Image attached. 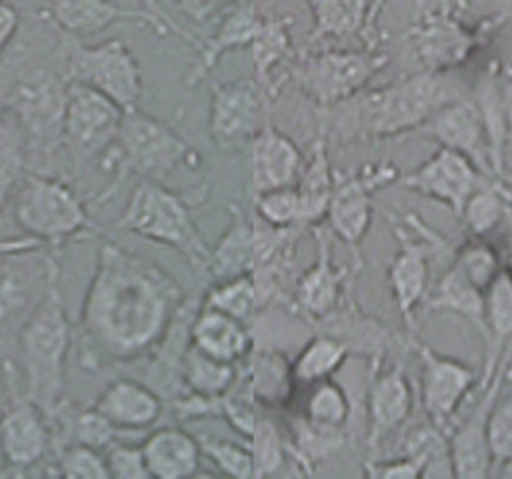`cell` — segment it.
<instances>
[{
    "label": "cell",
    "mask_w": 512,
    "mask_h": 479,
    "mask_svg": "<svg viewBox=\"0 0 512 479\" xmlns=\"http://www.w3.org/2000/svg\"><path fill=\"white\" fill-rule=\"evenodd\" d=\"M186 301L158 262L108 244L87 298V324L108 351L140 357L161 345Z\"/></svg>",
    "instance_id": "6da1fadb"
},
{
    "label": "cell",
    "mask_w": 512,
    "mask_h": 479,
    "mask_svg": "<svg viewBox=\"0 0 512 479\" xmlns=\"http://www.w3.org/2000/svg\"><path fill=\"white\" fill-rule=\"evenodd\" d=\"M117 227L135 236L164 244L185 256L195 273L204 279L212 249L192 219L183 195L161 183H138L129 197Z\"/></svg>",
    "instance_id": "7a4b0ae2"
},
{
    "label": "cell",
    "mask_w": 512,
    "mask_h": 479,
    "mask_svg": "<svg viewBox=\"0 0 512 479\" xmlns=\"http://www.w3.org/2000/svg\"><path fill=\"white\" fill-rule=\"evenodd\" d=\"M111 159L117 177L137 176L140 182L161 183L180 165L197 168L200 155L164 120L140 108L125 111Z\"/></svg>",
    "instance_id": "3957f363"
},
{
    "label": "cell",
    "mask_w": 512,
    "mask_h": 479,
    "mask_svg": "<svg viewBox=\"0 0 512 479\" xmlns=\"http://www.w3.org/2000/svg\"><path fill=\"white\" fill-rule=\"evenodd\" d=\"M387 63V54L379 50H303L292 60L288 75L316 110H327L364 92Z\"/></svg>",
    "instance_id": "277c9868"
},
{
    "label": "cell",
    "mask_w": 512,
    "mask_h": 479,
    "mask_svg": "<svg viewBox=\"0 0 512 479\" xmlns=\"http://www.w3.org/2000/svg\"><path fill=\"white\" fill-rule=\"evenodd\" d=\"M399 179L390 161L367 164L355 171L334 168V189L328 206L330 233L360 255V244L372 225L373 195Z\"/></svg>",
    "instance_id": "5b68a950"
},
{
    "label": "cell",
    "mask_w": 512,
    "mask_h": 479,
    "mask_svg": "<svg viewBox=\"0 0 512 479\" xmlns=\"http://www.w3.org/2000/svg\"><path fill=\"white\" fill-rule=\"evenodd\" d=\"M271 113V104L254 77L216 83L212 86L209 135L225 155L251 147L256 134Z\"/></svg>",
    "instance_id": "8992f818"
},
{
    "label": "cell",
    "mask_w": 512,
    "mask_h": 479,
    "mask_svg": "<svg viewBox=\"0 0 512 479\" xmlns=\"http://www.w3.org/2000/svg\"><path fill=\"white\" fill-rule=\"evenodd\" d=\"M316 240L315 262L295 283L292 307L309 327L336 312L349 295L354 294L355 283L363 270V261L352 265H337L331 256L330 234L318 225L310 228Z\"/></svg>",
    "instance_id": "52a82bcc"
},
{
    "label": "cell",
    "mask_w": 512,
    "mask_h": 479,
    "mask_svg": "<svg viewBox=\"0 0 512 479\" xmlns=\"http://www.w3.org/2000/svg\"><path fill=\"white\" fill-rule=\"evenodd\" d=\"M75 83L84 84L128 111L143 95V71L137 56L122 39L83 47L72 60Z\"/></svg>",
    "instance_id": "ba28073f"
},
{
    "label": "cell",
    "mask_w": 512,
    "mask_h": 479,
    "mask_svg": "<svg viewBox=\"0 0 512 479\" xmlns=\"http://www.w3.org/2000/svg\"><path fill=\"white\" fill-rule=\"evenodd\" d=\"M125 110L96 90L75 83L63 108V126L71 143L87 155L107 150L116 141Z\"/></svg>",
    "instance_id": "9c48e42d"
},
{
    "label": "cell",
    "mask_w": 512,
    "mask_h": 479,
    "mask_svg": "<svg viewBox=\"0 0 512 479\" xmlns=\"http://www.w3.org/2000/svg\"><path fill=\"white\" fill-rule=\"evenodd\" d=\"M510 358L502 355L498 369L483 387V396L465 423L454 432L450 439L451 457H453L454 477L487 478L493 468L489 448V418L493 405L504 387Z\"/></svg>",
    "instance_id": "30bf717a"
},
{
    "label": "cell",
    "mask_w": 512,
    "mask_h": 479,
    "mask_svg": "<svg viewBox=\"0 0 512 479\" xmlns=\"http://www.w3.org/2000/svg\"><path fill=\"white\" fill-rule=\"evenodd\" d=\"M423 366L421 397L430 423L444 430L462 405L475 382L474 370L460 361L439 355L423 343L412 340Z\"/></svg>",
    "instance_id": "8fae6325"
},
{
    "label": "cell",
    "mask_w": 512,
    "mask_h": 479,
    "mask_svg": "<svg viewBox=\"0 0 512 479\" xmlns=\"http://www.w3.org/2000/svg\"><path fill=\"white\" fill-rule=\"evenodd\" d=\"M382 358H372L367 388L369 436L367 447L376 450L384 439L399 430L412 411V388L402 364L382 372Z\"/></svg>",
    "instance_id": "7c38bea8"
},
{
    "label": "cell",
    "mask_w": 512,
    "mask_h": 479,
    "mask_svg": "<svg viewBox=\"0 0 512 479\" xmlns=\"http://www.w3.org/2000/svg\"><path fill=\"white\" fill-rule=\"evenodd\" d=\"M17 218L39 236H62L84 224V212L71 192L56 183L27 179L17 198Z\"/></svg>",
    "instance_id": "4fadbf2b"
},
{
    "label": "cell",
    "mask_w": 512,
    "mask_h": 479,
    "mask_svg": "<svg viewBox=\"0 0 512 479\" xmlns=\"http://www.w3.org/2000/svg\"><path fill=\"white\" fill-rule=\"evenodd\" d=\"M259 5L255 2H230L219 17L218 26L209 38L201 39L197 57L186 72L183 86L185 92L197 89L219 65L222 57L233 50L251 47L258 27Z\"/></svg>",
    "instance_id": "5bb4252c"
},
{
    "label": "cell",
    "mask_w": 512,
    "mask_h": 479,
    "mask_svg": "<svg viewBox=\"0 0 512 479\" xmlns=\"http://www.w3.org/2000/svg\"><path fill=\"white\" fill-rule=\"evenodd\" d=\"M295 18L289 14L259 15L258 27L251 44L252 63L256 83L261 87L271 105L279 98L288 78L280 74V69L288 74L289 65L297 56L292 42V27ZM289 77V75H288Z\"/></svg>",
    "instance_id": "9a60e30c"
},
{
    "label": "cell",
    "mask_w": 512,
    "mask_h": 479,
    "mask_svg": "<svg viewBox=\"0 0 512 479\" xmlns=\"http://www.w3.org/2000/svg\"><path fill=\"white\" fill-rule=\"evenodd\" d=\"M306 6L312 15L310 45L355 39L364 50H378V20L384 3L307 2Z\"/></svg>",
    "instance_id": "2e32d148"
},
{
    "label": "cell",
    "mask_w": 512,
    "mask_h": 479,
    "mask_svg": "<svg viewBox=\"0 0 512 479\" xmlns=\"http://www.w3.org/2000/svg\"><path fill=\"white\" fill-rule=\"evenodd\" d=\"M402 186L435 198L463 215L466 204L478 192V173L468 159L450 149H441L414 173L400 180Z\"/></svg>",
    "instance_id": "e0dca14e"
},
{
    "label": "cell",
    "mask_w": 512,
    "mask_h": 479,
    "mask_svg": "<svg viewBox=\"0 0 512 479\" xmlns=\"http://www.w3.org/2000/svg\"><path fill=\"white\" fill-rule=\"evenodd\" d=\"M251 179L254 195L297 185L304 162L297 143L271 119L256 134L251 146Z\"/></svg>",
    "instance_id": "ac0fdd59"
},
{
    "label": "cell",
    "mask_w": 512,
    "mask_h": 479,
    "mask_svg": "<svg viewBox=\"0 0 512 479\" xmlns=\"http://www.w3.org/2000/svg\"><path fill=\"white\" fill-rule=\"evenodd\" d=\"M385 216L399 241V250L388 270V280L403 322L414 331L415 310L424 300L429 283V253L423 243L411 239L390 212H385Z\"/></svg>",
    "instance_id": "d6986e66"
},
{
    "label": "cell",
    "mask_w": 512,
    "mask_h": 479,
    "mask_svg": "<svg viewBox=\"0 0 512 479\" xmlns=\"http://www.w3.org/2000/svg\"><path fill=\"white\" fill-rule=\"evenodd\" d=\"M191 343L207 357L233 366L242 364L255 348L251 327L201 304L192 321Z\"/></svg>",
    "instance_id": "ffe728a7"
},
{
    "label": "cell",
    "mask_w": 512,
    "mask_h": 479,
    "mask_svg": "<svg viewBox=\"0 0 512 479\" xmlns=\"http://www.w3.org/2000/svg\"><path fill=\"white\" fill-rule=\"evenodd\" d=\"M313 330L336 337L348 346L349 352L367 355L370 360L384 357L393 340L382 322L363 312L354 294L336 312L313 325Z\"/></svg>",
    "instance_id": "44dd1931"
},
{
    "label": "cell",
    "mask_w": 512,
    "mask_h": 479,
    "mask_svg": "<svg viewBox=\"0 0 512 479\" xmlns=\"http://www.w3.org/2000/svg\"><path fill=\"white\" fill-rule=\"evenodd\" d=\"M144 462L150 478L192 477L200 469L201 445L198 439L179 427L156 430L144 442Z\"/></svg>",
    "instance_id": "7402d4cb"
},
{
    "label": "cell",
    "mask_w": 512,
    "mask_h": 479,
    "mask_svg": "<svg viewBox=\"0 0 512 479\" xmlns=\"http://www.w3.org/2000/svg\"><path fill=\"white\" fill-rule=\"evenodd\" d=\"M330 144L324 131L316 126L315 140L309 161L301 170L295 189L300 197V224L310 230L327 219L328 206L334 189V168L331 167Z\"/></svg>",
    "instance_id": "603a6c76"
},
{
    "label": "cell",
    "mask_w": 512,
    "mask_h": 479,
    "mask_svg": "<svg viewBox=\"0 0 512 479\" xmlns=\"http://www.w3.org/2000/svg\"><path fill=\"white\" fill-rule=\"evenodd\" d=\"M164 405L161 396L147 385L119 381L111 385L98 403V414L111 426L141 430L158 423Z\"/></svg>",
    "instance_id": "cb8c5ba5"
},
{
    "label": "cell",
    "mask_w": 512,
    "mask_h": 479,
    "mask_svg": "<svg viewBox=\"0 0 512 479\" xmlns=\"http://www.w3.org/2000/svg\"><path fill=\"white\" fill-rule=\"evenodd\" d=\"M255 264V233L252 216L233 209V222L210 253L206 277L210 285L252 274Z\"/></svg>",
    "instance_id": "d4e9b609"
},
{
    "label": "cell",
    "mask_w": 512,
    "mask_h": 479,
    "mask_svg": "<svg viewBox=\"0 0 512 479\" xmlns=\"http://www.w3.org/2000/svg\"><path fill=\"white\" fill-rule=\"evenodd\" d=\"M486 304L487 339H489V357L484 372V385L492 378L502 360V349L512 336V276L510 273H501L493 277L490 282Z\"/></svg>",
    "instance_id": "484cf974"
},
{
    "label": "cell",
    "mask_w": 512,
    "mask_h": 479,
    "mask_svg": "<svg viewBox=\"0 0 512 479\" xmlns=\"http://www.w3.org/2000/svg\"><path fill=\"white\" fill-rule=\"evenodd\" d=\"M427 307L459 313L474 322L487 337L486 304L481 288L469 277L460 262L442 277Z\"/></svg>",
    "instance_id": "4316f807"
},
{
    "label": "cell",
    "mask_w": 512,
    "mask_h": 479,
    "mask_svg": "<svg viewBox=\"0 0 512 479\" xmlns=\"http://www.w3.org/2000/svg\"><path fill=\"white\" fill-rule=\"evenodd\" d=\"M239 366L213 360L189 343L183 357L182 382L195 396L219 400L236 387Z\"/></svg>",
    "instance_id": "83f0119b"
},
{
    "label": "cell",
    "mask_w": 512,
    "mask_h": 479,
    "mask_svg": "<svg viewBox=\"0 0 512 479\" xmlns=\"http://www.w3.org/2000/svg\"><path fill=\"white\" fill-rule=\"evenodd\" d=\"M432 134L444 144L445 149L468 155L481 170H486V156L481 150L480 120L474 108L454 107L444 110L432 125Z\"/></svg>",
    "instance_id": "f1b7e54d"
},
{
    "label": "cell",
    "mask_w": 512,
    "mask_h": 479,
    "mask_svg": "<svg viewBox=\"0 0 512 479\" xmlns=\"http://www.w3.org/2000/svg\"><path fill=\"white\" fill-rule=\"evenodd\" d=\"M405 457L420 468L421 478H453L450 439L435 424L415 427L403 442Z\"/></svg>",
    "instance_id": "f546056e"
},
{
    "label": "cell",
    "mask_w": 512,
    "mask_h": 479,
    "mask_svg": "<svg viewBox=\"0 0 512 479\" xmlns=\"http://www.w3.org/2000/svg\"><path fill=\"white\" fill-rule=\"evenodd\" d=\"M68 343V324L56 301H48L33 316L26 333L30 357L44 366L57 363Z\"/></svg>",
    "instance_id": "4dcf8cb0"
},
{
    "label": "cell",
    "mask_w": 512,
    "mask_h": 479,
    "mask_svg": "<svg viewBox=\"0 0 512 479\" xmlns=\"http://www.w3.org/2000/svg\"><path fill=\"white\" fill-rule=\"evenodd\" d=\"M349 354L348 346L336 337L316 333L292 363V375L297 382L318 384L330 379L343 366Z\"/></svg>",
    "instance_id": "1f68e13d"
},
{
    "label": "cell",
    "mask_w": 512,
    "mask_h": 479,
    "mask_svg": "<svg viewBox=\"0 0 512 479\" xmlns=\"http://www.w3.org/2000/svg\"><path fill=\"white\" fill-rule=\"evenodd\" d=\"M200 304L227 313L231 318L252 327L259 310L254 279L248 274L210 285Z\"/></svg>",
    "instance_id": "d6a6232c"
},
{
    "label": "cell",
    "mask_w": 512,
    "mask_h": 479,
    "mask_svg": "<svg viewBox=\"0 0 512 479\" xmlns=\"http://www.w3.org/2000/svg\"><path fill=\"white\" fill-rule=\"evenodd\" d=\"M352 406L348 394L336 382H318L307 402L306 420L328 430H345L351 420Z\"/></svg>",
    "instance_id": "836d02e7"
},
{
    "label": "cell",
    "mask_w": 512,
    "mask_h": 479,
    "mask_svg": "<svg viewBox=\"0 0 512 479\" xmlns=\"http://www.w3.org/2000/svg\"><path fill=\"white\" fill-rule=\"evenodd\" d=\"M42 430L27 412L12 415L3 429V447L14 462L29 463L42 451Z\"/></svg>",
    "instance_id": "e575fe53"
},
{
    "label": "cell",
    "mask_w": 512,
    "mask_h": 479,
    "mask_svg": "<svg viewBox=\"0 0 512 479\" xmlns=\"http://www.w3.org/2000/svg\"><path fill=\"white\" fill-rule=\"evenodd\" d=\"M252 215L273 228L301 227L300 197L297 189L289 186L254 195Z\"/></svg>",
    "instance_id": "d590c367"
},
{
    "label": "cell",
    "mask_w": 512,
    "mask_h": 479,
    "mask_svg": "<svg viewBox=\"0 0 512 479\" xmlns=\"http://www.w3.org/2000/svg\"><path fill=\"white\" fill-rule=\"evenodd\" d=\"M248 445L254 459L255 478L268 477L279 471L286 445L270 418H258Z\"/></svg>",
    "instance_id": "8d00e7d4"
},
{
    "label": "cell",
    "mask_w": 512,
    "mask_h": 479,
    "mask_svg": "<svg viewBox=\"0 0 512 479\" xmlns=\"http://www.w3.org/2000/svg\"><path fill=\"white\" fill-rule=\"evenodd\" d=\"M198 442L203 454H207L224 474L240 479L255 478L254 459L249 445L243 447L233 442L212 438H200Z\"/></svg>",
    "instance_id": "74e56055"
},
{
    "label": "cell",
    "mask_w": 512,
    "mask_h": 479,
    "mask_svg": "<svg viewBox=\"0 0 512 479\" xmlns=\"http://www.w3.org/2000/svg\"><path fill=\"white\" fill-rule=\"evenodd\" d=\"M504 388V387H502ZM489 448L492 465L505 466L512 460V393H499L489 418Z\"/></svg>",
    "instance_id": "f35d334b"
},
{
    "label": "cell",
    "mask_w": 512,
    "mask_h": 479,
    "mask_svg": "<svg viewBox=\"0 0 512 479\" xmlns=\"http://www.w3.org/2000/svg\"><path fill=\"white\" fill-rule=\"evenodd\" d=\"M463 215L468 219V224L477 234L487 233L492 230L502 215L501 203L496 194L490 191H478L472 195L466 204Z\"/></svg>",
    "instance_id": "ab89813d"
},
{
    "label": "cell",
    "mask_w": 512,
    "mask_h": 479,
    "mask_svg": "<svg viewBox=\"0 0 512 479\" xmlns=\"http://www.w3.org/2000/svg\"><path fill=\"white\" fill-rule=\"evenodd\" d=\"M108 475L120 479L150 478L140 448H117L111 453L107 466Z\"/></svg>",
    "instance_id": "60d3db41"
},
{
    "label": "cell",
    "mask_w": 512,
    "mask_h": 479,
    "mask_svg": "<svg viewBox=\"0 0 512 479\" xmlns=\"http://www.w3.org/2000/svg\"><path fill=\"white\" fill-rule=\"evenodd\" d=\"M65 469L71 477L80 478H107V466L102 465L101 460L89 450H77L68 457Z\"/></svg>",
    "instance_id": "b9f144b4"
},
{
    "label": "cell",
    "mask_w": 512,
    "mask_h": 479,
    "mask_svg": "<svg viewBox=\"0 0 512 479\" xmlns=\"http://www.w3.org/2000/svg\"><path fill=\"white\" fill-rule=\"evenodd\" d=\"M364 471L370 478H421L420 468L408 457L390 462H367Z\"/></svg>",
    "instance_id": "7bdbcfd3"
},
{
    "label": "cell",
    "mask_w": 512,
    "mask_h": 479,
    "mask_svg": "<svg viewBox=\"0 0 512 479\" xmlns=\"http://www.w3.org/2000/svg\"><path fill=\"white\" fill-rule=\"evenodd\" d=\"M20 162L11 152L0 153V206L18 177Z\"/></svg>",
    "instance_id": "ee69618b"
},
{
    "label": "cell",
    "mask_w": 512,
    "mask_h": 479,
    "mask_svg": "<svg viewBox=\"0 0 512 479\" xmlns=\"http://www.w3.org/2000/svg\"><path fill=\"white\" fill-rule=\"evenodd\" d=\"M17 12L12 6L0 3V50L8 44L17 29Z\"/></svg>",
    "instance_id": "f6af8a7d"
},
{
    "label": "cell",
    "mask_w": 512,
    "mask_h": 479,
    "mask_svg": "<svg viewBox=\"0 0 512 479\" xmlns=\"http://www.w3.org/2000/svg\"><path fill=\"white\" fill-rule=\"evenodd\" d=\"M504 468H505V472H504L505 477H512V460L510 463H507V465H505Z\"/></svg>",
    "instance_id": "bcb514c9"
}]
</instances>
